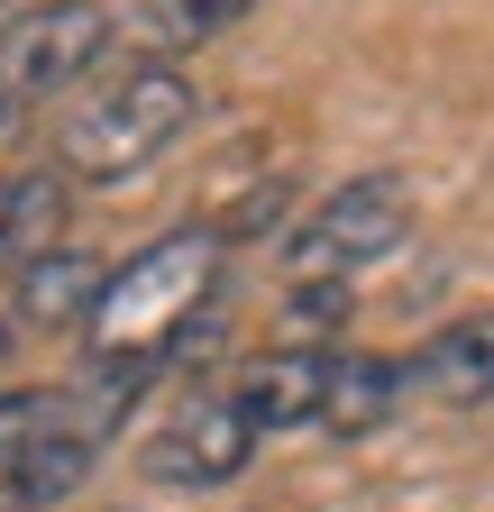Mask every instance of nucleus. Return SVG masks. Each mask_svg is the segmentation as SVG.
Instances as JSON below:
<instances>
[{
	"instance_id": "7ed1b4c3",
	"label": "nucleus",
	"mask_w": 494,
	"mask_h": 512,
	"mask_svg": "<svg viewBox=\"0 0 494 512\" xmlns=\"http://www.w3.org/2000/svg\"><path fill=\"white\" fill-rule=\"evenodd\" d=\"M110 64V10L101 0H37V10L0 19V128H19L28 110L83 92Z\"/></svg>"
},
{
	"instance_id": "9d476101",
	"label": "nucleus",
	"mask_w": 494,
	"mask_h": 512,
	"mask_svg": "<svg viewBox=\"0 0 494 512\" xmlns=\"http://www.w3.org/2000/svg\"><path fill=\"white\" fill-rule=\"evenodd\" d=\"M412 384H421V394H440V403H476L485 412V394H494V311L449 320V330L412 357Z\"/></svg>"
},
{
	"instance_id": "f8f14e48",
	"label": "nucleus",
	"mask_w": 494,
	"mask_h": 512,
	"mask_svg": "<svg viewBox=\"0 0 494 512\" xmlns=\"http://www.w3.org/2000/svg\"><path fill=\"white\" fill-rule=\"evenodd\" d=\"M55 421H65V384H0V467Z\"/></svg>"
},
{
	"instance_id": "20e7f679",
	"label": "nucleus",
	"mask_w": 494,
	"mask_h": 512,
	"mask_svg": "<svg viewBox=\"0 0 494 512\" xmlns=\"http://www.w3.org/2000/svg\"><path fill=\"white\" fill-rule=\"evenodd\" d=\"M403 229H412V183L403 174H348L293 220L284 266H293V284H348L376 256H394Z\"/></svg>"
},
{
	"instance_id": "423d86ee",
	"label": "nucleus",
	"mask_w": 494,
	"mask_h": 512,
	"mask_svg": "<svg viewBox=\"0 0 494 512\" xmlns=\"http://www.w3.org/2000/svg\"><path fill=\"white\" fill-rule=\"evenodd\" d=\"M321 394H330V348H302V339L247 357L229 375V403L257 421V439H275V430H321Z\"/></svg>"
},
{
	"instance_id": "4468645a",
	"label": "nucleus",
	"mask_w": 494,
	"mask_h": 512,
	"mask_svg": "<svg viewBox=\"0 0 494 512\" xmlns=\"http://www.w3.org/2000/svg\"><path fill=\"white\" fill-rule=\"evenodd\" d=\"M10 339H19V330H10V311H0V357H10Z\"/></svg>"
},
{
	"instance_id": "39448f33",
	"label": "nucleus",
	"mask_w": 494,
	"mask_h": 512,
	"mask_svg": "<svg viewBox=\"0 0 494 512\" xmlns=\"http://www.w3.org/2000/svg\"><path fill=\"white\" fill-rule=\"evenodd\" d=\"M247 458H257V421H247L229 394H202V403H183L156 448H147V476L156 485H183V494H211L229 476H247Z\"/></svg>"
},
{
	"instance_id": "f03ea898",
	"label": "nucleus",
	"mask_w": 494,
	"mask_h": 512,
	"mask_svg": "<svg viewBox=\"0 0 494 512\" xmlns=\"http://www.w3.org/2000/svg\"><path fill=\"white\" fill-rule=\"evenodd\" d=\"M65 128H55V156L74 183H129L147 174L183 128H193L202 92L174 55H138V64H101L83 92H65Z\"/></svg>"
},
{
	"instance_id": "0eeeda50",
	"label": "nucleus",
	"mask_w": 494,
	"mask_h": 512,
	"mask_svg": "<svg viewBox=\"0 0 494 512\" xmlns=\"http://www.w3.org/2000/svg\"><path fill=\"white\" fill-rule=\"evenodd\" d=\"M412 394V366L403 357H376V348H330V394H321V430L330 439H366L385 430Z\"/></svg>"
},
{
	"instance_id": "1a4fd4ad",
	"label": "nucleus",
	"mask_w": 494,
	"mask_h": 512,
	"mask_svg": "<svg viewBox=\"0 0 494 512\" xmlns=\"http://www.w3.org/2000/svg\"><path fill=\"white\" fill-rule=\"evenodd\" d=\"M101 284H110L101 256H83V247H46L37 266H19V320H28V330H83L92 302H101Z\"/></svg>"
},
{
	"instance_id": "9b49d317",
	"label": "nucleus",
	"mask_w": 494,
	"mask_h": 512,
	"mask_svg": "<svg viewBox=\"0 0 494 512\" xmlns=\"http://www.w3.org/2000/svg\"><path fill=\"white\" fill-rule=\"evenodd\" d=\"M247 10H257V0H138V37L156 55H193V46L229 37Z\"/></svg>"
},
{
	"instance_id": "f257e3e1",
	"label": "nucleus",
	"mask_w": 494,
	"mask_h": 512,
	"mask_svg": "<svg viewBox=\"0 0 494 512\" xmlns=\"http://www.w3.org/2000/svg\"><path fill=\"white\" fill-rule=\"evenodd\" d=\"M211 284H220V229H165L129 266H110L83 339L101 366H174L211 330Z\"/></svg>"
},
{
	"instance_id": "2eb2a0df",
	"label": "nucleus",
	"mask_w": 494,
	"mask_h": 512,
	"mask_svg": "<svg viewBox=\"0 0 494 512\" xmlns=\"http://www.w3.org/2000/svg\"><path fill=\"white\" fill-rule=\"evenodd\" d=\"M485 412H494V394H485Z\"/></svg>"
},
{
	"instance_id": "6e6552de",
	"label": "nucleus",
	"mask_w": 494,
	"mask_h": 512,
	"mask_svg": "<svg viewBox=\"0 0 494 512\" xmlns=\"http://www.w3.org/2000/svg\"><path fill=\"white\" fill-rule=\"evenodd\" d=\"M65 211H74V192H65L55 165L0 174V275H19V266H37L46 247H65Z\"/></svg>"
},
{
	"instance_id": "ddd939ff",
	"label": "nucleus",
	"mask_w": 494,
	"mask_h": 512,
	"mask_svg": "<svg viewBox=\"0 0 494 512\" xmlns=\"http://www.w3.org/2000/svg\"><path fill=\"white\" fill-rule=\"evenodd\" d=\"M330 320H348V284H293L284 330H293L302 348H321V330H330Z\"/></svg>"
}]
</instances>
